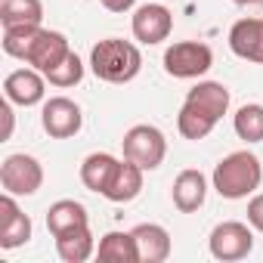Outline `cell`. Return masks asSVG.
Here are the masks:
<instances>
[{
    "mask_svg": "<svg viewBox=\"0 0 263 263\" xmlns=\"http://www.w3.org/2000/svg\"><path fill=\"white\" fill-rule=\"evenodd\" d=\"M226 111H229V87L220 81H198L183 99V108L177 115V130L183 140L198 143L217 127V121Z\"/></svg>",
    "mask_w": 263,
    "mask_h": 263,
    "instance_id": "1",
    "label": "cell"
},
{
    "mask_svg": "<svg viewBox=\"0 0 263 263\" xmlns=\"http://www.w3.org/2000/svg\"><path fill=\"white\" fill-rule=\"evenodd\" d=\"M143 68V53L137 44L105 37L90 50V71L105 84H130Z\"/></svg>",
    "mask_w": 263,
    "mask_h": 263,
    "instance_id": "2",
    "label": "cell"
},
{
    "mask_svg": "<svg viewBox=\"0 0 263 263\" xmlns=\"http://www.w3.org/2000/svg\"><path fill=\"white\" fill-rule=\"evenodd\" d=\"M260 180H263V164L254 152L241 149V152H229L211 174V183L217 189L220 198H229V201H238V198H248L260 189Z\"/></svg>",
    "mask_w": 263,
    "mask_h": 263,
    "instance_id": "3",
    "label": "cell"
},
{
    "mask_svg": "<svg viewBox=\"0 0 263 263\" xmlns=\"http://www.w3.org/2000/svg\"><path fill=\"white\" fill-rule=\"evenodd\" d=\"M124 158H130L134 164H140L143 171H155L161 167L164 155H167V140L164 134L155 127V124H137V127H130L124 140Z\"/></svg>",
    "mask_w": 263,
    "mask_h": 263,
    "instance_id": "4",
    "label": "cell"
},
{
    "mask_svg": "<svg viewBox=\"0 0 263 263\" xmlns=\"http://www.w3.org/2000/svg\"><path fill=\"white\" fill-rule=\"evenodd\" d=\"M214 65V53L201 41H177L164 50V71L180 81H192L208 74Z\"/></svg>",
    "mask_w": 263,
    "mask_h": 263,
    "instance_id": "5",
    "label": "cell"
},
{
    "mask_svg": "<svg viewBox=\"0 0 263 263\" xmlns=\"http://www.w3.org/2000/svg\"><path fill=\"white\" fill-rule=\"evenodd\" d=\"M0 186L4 192L22 198V195H34L41 186H44V167L34 155H25V152H13L4 158L0 164Z\"/></svg>",
    "mask_w": 263,
    "mask_h": 263,
    "instance_id": "6",
    "label": "cell"
},
{
    "mask_svg": "<svg viewBox=\"0 0 263 263\" xmlns=\"http://www.w3.org/2000/svg\"><path fill=\"white\" fill-rule=\"evenodd\" d=\"M211 257L232 263V260H245L254 251V226L251 223H238V220H223L211 229L208 238Z\"/></svg>",
    "mask_w": 263,
    "mask_h": 263,
    "instance_id": "7",
    "label": "cell"
},
{
    "mask_svg": "<svg viewBox=\"0 0 263 263\" xmlns=\"http://www.w3.org/2000/svg\"><path fill=\"white\" fill-rule=\"evenodd\" d=\"M41 124H44V130L53 140H71V137L81 134V127H84V111L68 96H50V99H44Z\"/></svg>",
    "mask_w": 263,
    "mask_h": 263,
    "instance_id": "8",
    "label": "cell"
},
{
    "mask_svg": "<svg viewBox=\"0 0 263 263\" xmlns=\"http://www.w3.org/2000/svg\"><path fill=\"white\" fill-rule=\"evenodd\" d=\"M130 31H134V37L140 44L155 47V44H161V41L171 37V31H174V13L164 4L152 0V4H146V7H140L134 13V19H130Z\"/></svg>",
    "mask_w": 263,
    "mask_h": 263,
    "instance_id": "9",
    "label": "cell"
},
{
    "mask_svg": "<svg viewBox=\"0 0 263 263\" xmlns=\"http://www.w3.org/2000/svg\"><path fill=\"white\" fill-rule=\"evenodd\" d=\"M4 96L13 102V105H22V108H31L37 102H44L47 96V74L37 71V68H16L4 78Z\"/></svg>",
    "mask_w": 263,
    "mask_h": 263,
    "instance_id": "10",
    "label": "cell"
},
{
    "mask_svg": "<svg viewBox=\"0 0 263 263\" xmlns=\"http://www.w3.org/2000/svg\"><path fill=\"white\" fill-rule=\"evenodd\" d=\"M31 217L19 208L16 195L4 192L0 195V248L4 251H13V248H22L28 238H31Z\"/></svg>",
    "mask_w": 263,
    "mask_h": 263,
    "instance_id": "11",
    "label": "cell"
},
{
    "mask_svg": "<svg viewBox=\"0 0 263 263\" xmlns=\"http://www.w3.org/2000/svg\"><path fill=\"white\" fill-rule=\"evenodd\" d=\"M68 53H71V47H68V37H65L62 31L41 28V34L34 37L31 50L25 53V65H31V68H37V71L47 74V71L56 68Z\"/></svg>",
    "mask_w": 263,
    "mask_h": 263,
    "instance_id": "12",
    "label": "cell"
},
{
    "mask_svg": "<svg viewBox=\"0 0 263 263\" xmlns=\"http://www.w3.org/2000/svg\"><path fill=\"white\" fill-rule=\"evenodd\" d=\"M229 50L245 62L263 65V19H238L229 28Z\"/></svg>",
    "mask_w": 263,
    "mask_h": 263,
    "instance_id": "13",
    "label": "cell"
},
{
    "mask_svg": "<svg viewBox=\"0 0 263 263\" xmlns=\"http://www.w3.org/2000/svg\"><path fill=\"white\" fill-rule=\"evenodd\" d=\"M171 195H174V208L177 211L195 214L204 204V198H208V177L201 171H195V167H186V171L177 174Z\"/></svg>",
    "mask_w": 263,
    "mask_h": 263,
    "instance_id": "14",
    "label": "cell"
},
{
    "mask_svg": "<svg viewBox=\"0 0 263 263\" xmlns=\"http://www.w3.org/2000/svg\"><path fill=\"white\" fill-rule=\"evenodd\" d=\"M143 167L140 164H134L130 158H124V161H118V167H115V174H111V180H108V186H105V198L108 201H115V204H127V201H134L140 192H143Z\"/></svg>",
    "mask_w": 263,
    "mask_h": 263,
    "instance_id": "15",
    "label": "cell"
},
{
    "mask_svg": "<svg viewBox=\"0 0 263 263\" xmlns=\"http://www.w3.org/2000/svg\"><path fill=\"white\" fill-rule=\"evenodd\" d=\"M140 248V263H164L171 257V232L158 223H140L130 229Z\"/></svg>",
    "mask_w": 263,
    "mask_h": 263,
    "instance_id": "16",
    "label": "cell"
},
{
    "mask_svg": "<svg viewBox=\"0 0 263 263\" xmlns=\"http://www.w3.org/2000/svg\"><path fill=\"white\" fill-rule=\"evenodd\" d=\"M96 257L102 263H140V248H137L134 232H121V229L105 232L99 238Z\"/></svg>",
    "mask_w": 263,
    "mask_h": 263,
    "instance_id": "17",
    "label": "cell"
},
{
    "mask_svg": "<svg viewBox=\"0 0 263 263\" xmlns=\"http://www.w3.org/2000/svg\"><path fill=\"white\" fill-rule=\"evenodd\" d=\"M87 223H90L87 208L81 201H74V198H59L47 211V229H50L53 238L68 232V229H74V226H87Z\"/></svg>",
    "mask_w": 263,
    "mask_h": 263,
    "instance_id": "18",
    "label": "cell"
},
{
    "mask_svg": "<svg viewBox=\"0 0 263 263\" xmlns=\"http://www.w3.org/2000/svg\"><path fill=\"white\" fill-rule=\"evenodd\" d=\"M56 251L65 263H84L96 254V241H93V232H90V223L87 226H74L62 235H56Z\"/></svg>",
    "mask_w": 263,
    "mask_h": 263,
    "instance_id": "19",
    "label": "cell"
},
{
    "mask_svg": "<svg viewBox=\"0 0 263 263\" xmlns=\"http://www.w3.org/2000/svg\"><path fill=\"white\" fill-rule=\"evenodd\" d=\"M115 167H118V158H115V155H108V152H93V155H87L84 164H81V183H84L90 192L102 195L105 186H108V180H111V174H115Z\"/></svg>",
    "mask_w": 263,
    "mask_h": 263,
    "instance_id": "20",
    "label": "cell"
},
{
    "mask_svg": "<svg viewBox=\"0 0 263 263\" xmlns=\"http://www.w3.org/2000/svg\"><path fill=\"white\" fill-rule=\"evenodd\" d=\"M0 22L10 25H41L44 22V4L41 0H4L0 4Z\"/></svg>",
    "mask_w": 263,
    "mask_h": 263,
    "instance_id": "21",
    "label": "cell"
},
{
    "mask_svg": "<svg viewBox=\"0 0 263 263\" xmlns=\"http://www.w3.org/2000/svg\"><path fill=\"white\" fill-rule=\"evenodd\" d=\"M235 137L245 143H263V105L260 102H248L235 111L232 118Z\"/></svg>",
    "mask_w": 263,
    "mask_h": 263,
    "instance_id": "22",
    "label": "cell"
},
{
    "mask_svg": "<svg viewBox=\"0 0 263 263\" xmlns=\"http://www.w3.org/2000/svg\"><path fill=\"white\" fill-rule=\"evenodd\" d=\"M37 34H41V25H10V28H4V41H0V44H4L7 56L25 62V53L31 50Z\"/></svg>",
    "mask_w": 263,
    "mask_h": 263,
    "instance_id": "23",
    "label": "cell"
},
{
    "mask_svg": "<svg viewBox=\"0 0 263 263\" xmlns=\"http://www.w3.org/2000/svg\"><path fill=\"white\" fill-rule=\"evenodd\" d=\"M84 81V62H81V56L71 50L56 68H50L47 71V84H53V87H62V90H68V87H74V84H81Z\"/></svg>",
    "mask_w": 263,
    "mask_h": 263,
    "instance_id": "24",
    "label": "cell"
},
{
    "mask_svg": "<svg viewBox=\"0 0 263 263\" xmlns=\"http://www.w3.org/2000/svg\"><path fill=\"white\" fill-rule=\"evenodd\" d=\"M248 223H251L257 232H263V195H254V198L248 201Z\"/></svg>",
    "mask_w": 263,
    "mask_h": 263,
    "instance_id": "25",
    "label": "cell"
},
{
    "mask_svg": "<svg viewBox=\"0 0 263 263\" xmlns=\"http://www.w3.org/2000/svg\"><path fill=\"white\" fill-rule=\"evenodd\" d=\"M0 115H4V140H10L13 137V127H16V115H13V102L10 99L0 105Z\"/></svg>",
    "mask_w": 263,
    "mask_h": 263,
    "instance_id": "26",
    "label": "cell"
},
{
    "mask_svg": "<svg viewBox=\"0 0 263 263\" xmlns=\"http://www.w3.org/2000/svg\"><path fill=\"white\" fill-rule=\"evenodd\" d=\"M99 4H102L108 13H127V10H134L137 0H99Z\"/></svg>",
    "mask_w": 263,
    "mask_h": 263,
    "instance_id": "27",
    "label": "cell"
},
{
    "mask_svg": "<svg viewBox=\"0 0 263 263\" xmlns=\"http://www.w3.org/2000/svg\"><path fill=\"white\" fill-rule=\"evenodd\" d=\"M232 4H238V7H248V4H263V0H232Z\"/></svg>",
    "mask_w": 263,
    "mask_h": 263,
    "instance_id": "28",
    "label": "cell"
}]
</instances>
